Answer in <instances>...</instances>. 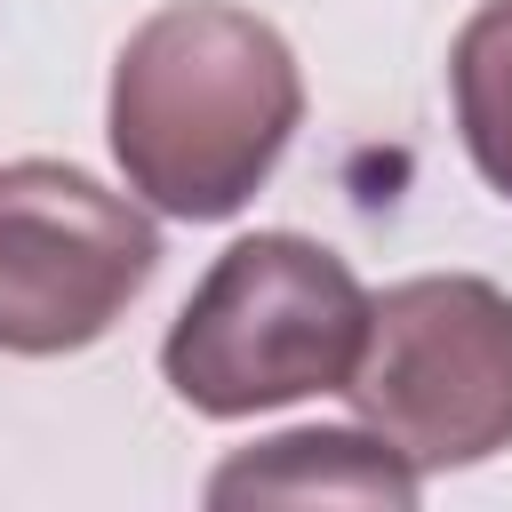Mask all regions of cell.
Instances as JSON below:
<instances>
[{
    "instance_id": "6da1fadb",
    "label": "cell",
    "mask_w": 512,
    "mask_h": 512,
    "mask_svg": "<svg viewBox=\"0 0 512 512\" xmlns=\"http://www.w3.org/2000/svg\"><path fill=\"white\" fill-rule=\"evenodd\" d=\"M304 120L296 48L232 0L152 8L112 64V160L136 200L184 224L240 216Z\"/></svg>"
},
{
    "instance_id": "8992f818",
    "label": "cell",
    "mask_w": 512,
    "mask_h": 512,
    "mask_svg": "<svg viewBox=\"0 0 512 512\" xmlns=\"http://www.w3.org/2000/svg\"><path fill=\"white\" fill-rule=\"evenodd\" d=\"M448 88H456V136L480 184L512 200V0H488L464 16L448 48Z\"/></svg>"
},
{
    "instance_id": "7a4b0ae2",
    "label": "cell",
    "mask_w": 512,
    "mask_h": 512,
    "mask_svg": "<svg viewBox=\"0 0 512 512\" xmlns=\"http://www.w3.org/2000/svg\"><path fill=\"white\" fill-rule=\"evenodd\" d=\"M368 336L360 272L304 232L232 240L160 344V376L192 416H264L304 392H344Z\"/></svg>"
},
{
    "instance_id": "5b68a950",
    "label": "cell",
    "mask_w": 512,
    "mask_h": 512,
    "mask_svg": "<svg viewBox=\"0 0 512 512\" xmlns=\"http://www.w3.org/2000/svg\"><path fill=\"white\" fill-rule=\"evenodd\" d=\"M208 504H384V512H408L416 504V464L376 432L320 424V432L256 440L248 456L216 464Z\"/></svg>"
},
{
    "instance_id": "3957f363",
    "label": "cell",
    "mask_w": 512,
    "mask_h": 512,
    "mask_svg": "<svg viewBox=\"0 0 512 512\" xmlns=\"http://www.w3.org/2000/svg\"><path fill=\"white\" fill-rule=\"evenodd\" d=\"M344 400L416 472L512 448V296L480 272H424L368 296Z\"/></svg>"
},
{
    "instance_id": "277c9868",
    "label": "cell",
    "mask_w": 512,
    "mask_h": 512,
    "mask_svg": "<svg viewBox=\"0 0 512 512\" xmlns=\"http://www.w3.org/2000/svg\"><path fill=\"white\" fill-rule=\"evenodd\" d=\"M152 272L160 232L128 192L72 160L0 168V352L56 360L112 336Z\"/></svg>"
}]
</instances>
